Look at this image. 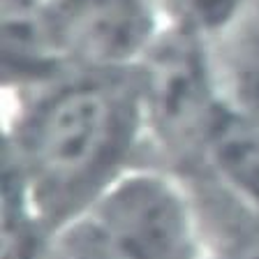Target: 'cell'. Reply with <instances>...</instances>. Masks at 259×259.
I'll return each mask as SVG.
<instances>
[{"mask_svg":"<svg viewBox=\"0 0 259 259\" xmlns=\"http://www.w3.org/2000/svg\"><path fill=\"white\" fill-rule=\"evenodd\" d=\"M206 141L225 176L259 204V125L245 116L218 113Z\"/></svg>","mask_w":259,"mask_h":259,"instance_id":"5","label":"cell"},{"mask_svg":"<svg viewBox=\"0 0 259 259\" xmlns=\"http://www.w3.org/2000/svg\"><path fill=\"white\" fill-rule=\"evenodd\" d=\"M125 132L123 102L102 83L56 95L30 132V160L49 188L74 190L109 164Z\"/></svg>","mask_w":259,"mask_h":259,"instance_id":"1","label":"cell"},{"mask_svg":"<svg viewBox=\"0 0 259 259\" xmlns=\"http://www.w3.org/2000/svg\"><path fill=\"white\" fill-rule=\"evenodd\" d=\"M148 104L167 137H208L218 113L210 107L201 60L190 44L174 42L155 56L148 70Z\"/></svg>","mask_w":259,"mask_h":259,"instance_id":"3","label":"cell"},{"mask_svg":"<svg viewBox=\"0 0 259 259\" xmlns=\"http://www.w3.org/2000/svg\"><path fill=\"white\" fill-rule=\"evenodd\" d=\"M236 86L243 102V116L259 125V30L243 47L236 65Z\"/></svg>","mask_w":259,"mask_h":259,"instance_id":"6","label":"cell"},{"mask_svg":"<svg viewBox=\"0 0 259 259\" xmlns=\"http://www.w3.org/2000/svg\"><path fill=\"white\" fill-rule=\"evenodd\" d=\"M188 215L157 178L137 176L100 201L86 229L91 259H188Z\"/></svg>","mask_w":259,"mask_h":259,"instance_id":"2","label":"cell"},{"mask_svg":"<svg viewBox=\"0 0 259 259\" xmlns=\"http://www.w3.org/2000/svg\"><path fill=\"white\" fill-rule=\"evenodd\" d=\"M185 5L194 19H199L204 26H210V23H220L222 19L229 16L236 0H185Z\"/></svg>","mask_w":259,"mask_h":259,"instance_id":"7","label":"cell"},{"mask_svg":"<svg viewBox=\"0 0 259 259\" xmlns=\"http://www.w3.org/2000/svg\"><path fill=\"white\" fill-rule=\"evenodd\" d=\"M148 30L141 0H63L54 19L56 42L97 63H116L141 47Z\"/></svg>","mask_w":259,"mask_h":259,"instance_id":"4","label":"cell"},{"mask_svg":"<svg viewBox=\"0 0 259 259\" xmlns=\"http://www.w3.org/2000/svg\"><path fill=\"white\" fill-rule=\"evenodd\" d=\"M234 259H259V236H252L238 248Z\"/></svg>","mask_w":259,"mask_h":259,"instance_id":"8","label":"cell"}]
</instances>
